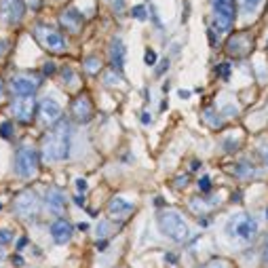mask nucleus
<instances>
[{
    "label": "nucleus",
    "mask_w": 268,
    "mask_h": 268,
    "mask_svg": "<svg viewBox=\"0 0 268 268\" xmlns=\"http://www.w3.org/2000/svg\"><path fill=\"white\" fill-rule=\"evenodd\" d=\"M203 118H205L211 127H216V129H218V127H222V121H216L218 116H216V112H214V110H205V112H203Z\"/></svg>",
    "instance_id": "obj_24"
},
{
    "label": "nucleus",
    "mask_w": 268,
    "mask_h": 268,
    "mask_svg": "<svg viewBox=\"0 0 268 268\" xmlns=\"http://www.w3.org/2000/svg\"><path fill=\"white\" fill-rule=\"evenodd\" d=\"M76 188H78V192H87V182H84V180H76Z\"/></svg>",
    "instance_id": "obj_32"
},
{
    "label": "nucleus",
    "mask_w": 268,
    "mask_h": 268,
    "mask_svg": "<svg viewBox=\"0 0 268 268\" xmlns=\"http://www.w3.org/2000/svg\"><path fill=\"white\" fill-rule=\"evenodd\" d=\"M108 209H110V214H112V216H121V214H129V211L133 209V205H131L129 201L121 199V196H114V199L110 201Z\"/></svg>",
    "instance_id": "obj_18"
},
{
    "label": "nucleus",
    "mask_w": 268,
    "mask_h": 268,
    "mask_svg": "<svg viewBox=\"0 0 268 268\" xmlns=\"http://www.w3.org/2000/svg\"><path fill=\"white\" fill-rule=\"evenodd\" d=\"M110 59H112V68H114V72H121L123 66H125V42L118 36H114L112 42H110Z\"/></svg>",
    "instance_id": "obj_16"
},
{
    "label": "nucleus",
    "mask_w": 268,
    "mask_h": 268,
    "mask_svg": "<svg viewBox=\"0 0 268 268\" xmlns=\"http://www.w3.org/2000/svg\"><path fill=\"white\" fill-rule=\"evenodd\" d=\"M262 258H264V262L268 264V239H266V245H264V253H262Z\"/></svg>",
    "instance_id": "obj_36"
},
{
    "label": "nucleus",
    "mask_w": 268,
    "mask_h": 268,
    "mask_svg": "<svg viewBox=\"0 0 268 268\" xmlns=\"http://www.w3.org/2000/svg\"><path fill=\"white\" fill-rule=\"evenodd\" d=\"M159 228H161V232L165 236H169L175 243L186 241L188 234H190L184 216H182L180 211H175V209H167V211H163V214L159 216Z\"/></svg>",
    "instance_id": "obj_2"
},
{
    "label": "nucleus",
    "mask_w": 268,
    "mask_h": 268,
    "mask_svg": "<svg viewBox=\"0 0 268 268\" xmlns=\"http://www.w3.org/2000/svg\"><path fill=\"white\" fill-rule=\"evenodd\" d=\"M11 110H13V114H15L21 123H30V121H32V116H34L36 104H34L32 97H17V100L13 102Z\"/></svg>",
    "instance_id": "obj_11"
},
{
    "label": "nucleus",
    "mask_w": 268,
    "mask_h": 268,
    "mask_svg": "<svg viewBox=\"0 0 268 268\" xmlns=\"http://www.w3.org/2000/svg\"><path fill=\"white\" fill-rule=\"evenodd\" d=\"M70 154V125L66 121H57L53 129L42 137V157L49 163L66 161Z\"/></svg>",
    "instance_id": "obj_1"
},
{
    "label": "nucleus",
    "mask_w": 268,
    "mask_h": 268,
    "mask_svg": "<svg viewBox=\"0 0 268 268\" xmlns=\"http://www.w3.org/2000/svg\"><path fill=\"white\" fill-rule=\"evenodd\" d=\"M13 262H15V266H21L23 264V258L21 256H15V258H13Z\"/></svg>",
    "instance_id": "obj_37"
},
{
    "label": "nucleus",
    "mask_w": 268,
    "mask_h": 268,
    "mask_svg": "<svg viewBox=\"0 0 268 268\" xmlns=\"http://www.w3.org/2000/svg\"><path fill=\"white\" fill-rule=\"evenodd\" d=\"M15 214L21 218V220H36L38 214H40V201L36 192L32 190H23L17 194L15 199Z\"/></svg>",
    "instance_id": "obj_7"
},
{
    "label": "nucleus",
    "mask_w": 268,
    "mask_h": 268,
    "mask_svg": "<svg viewBox=\"0 0 268 268\" xmlns=\"http://www.w3.org/2000/svg\"><path fill=\"white\" fill-rule=\"evenodd\" d=\"M0 15L7 19V23H19L25 15L23 0H0Z\"/></svg>",
    "instance_id": "obj_9"
},
{
    "label": "nucleus",
    "mask_w": 268,
    "mask_h": 268,
    "mask_svg": "<svg viewBox=\"0 0 268 268\" xmlns=\"http://www.w3.org/2000/svg\"><path fill=\"white\" fill-rule=\"evenodd\" d=\"M97 234H100V236H102V234H104V236L108 234V226H106V224H100V226H97Z\"/></svg>",
    "instance_id": "obj_34"
},
{
    "label": "nucleus",
    "mask_w": 268,
    "mask_h": 268,
    "mask_svg": "<svg viewBox=\"0 0 268 268\" xmlns=\"http://www.w3.org/2000/svg\"><path fill=\"white\" fill-rule=\"evenodd\" d=\"M218 76L228 78V76H230V66H228V64H220V66H218Z\"/></svg>",
    "instance_id": "obj_29"
},
{
    "label": "nucleus",
    "mask_w": 268,
    "mask_h": 268,
    "mask_svg": "<svg viewBox=\"0 0 268 268\" xmlns=\"http://www.w3.org/2000/svg\"><path fill=\"white\" fill-rule=\"evenodd\" d=\"M142 121L148 125V123H150V114H144V116H142Z\"/></svg>",
    "instance_id": "obj_45"
},
{
    "label": "nucleus",
    "mask_w": 268,
    "mask_h": 268,
    "mask_svg": "<svg viewBox=\"0 0 268 268\" xmlns=\"http://www.w3.org/2000/svg\"><path fill=\"white\" fill-rule=\"evenodd\" d=\"M214 7V25L220 32H228L234 21V0H211Z\"/></svg>",
    "instance_id": "obj_6"
},
{
    "label": "nucleus",
    "mask_w": 268,
    "mask_h": 268,
    "mask_svg": "<svg viewBox=\"0 0 268 268\" xmlns=\"http://www.w3.org/2000/svg\"><path fill=\"white\" fill-rule=\"evenodd\" d=\"M5 260V251H3V247H0V262Z\"/></svg>",
    "instance_id": "obj_46"
},
{
    "label": "nucleus",
    "mask_w": 268,
    "mask_h": 268,
    "mask_svg": "<svg viewBox=\"0 0 268 268\" xmlns=\"http://www.w3.org/2000/svg\"><path fill=\"white\" fill-rule=\"evenodd\" d=\"M45 74H55V64L53 62H47L45 64Z\"/></svg>",
    "instance_id": "obj_33"
},
{
    "label": "nucleus",
    "mask_w": 268,
    "mask_h": 268,
    "mask_svg": "<svg viewBox=\"0 0 268 268\" xmlns=\"http://www.w3.org/2000/svg\"><path fill=\"white\" fill-rule=\"evenodd\" d=\"M167 66H169V59H165V62L161 64V68L157 70V74H163V72H165V70H167Z\"/></svg>",
    "instance_id": "obj_35"
},
{
    "label": "nucleus",
    "mask_w": 268,
    "mask_h": 268,
    "mask_svg": "<svg viewBox=\"0 0 268 268\" xmlns=\"http://www.w3.org/2000/svg\"><path fill=\"white\" fill-rule=\"evenodd\" d=\"M199 190L201 192H209L211 190V177L209 175H205V177L199 180Z\"/></svg>",
    "instance_id": "obj_28"
},
{
    "label": "nucleus",
    "mask_w": 268,
    "mask_h": 268,
    "mask_svg": "<svg viewBox=\"0 0 268 268\" xmlns=\"http://www.w3.org/2000/svg\"><path fill=\"white\" fill-rule=\"evenodd\" d=\"M199 224H201V226H207L209 220H207V218H201V220H199Z\"/></svg>",
    "instance_id": "obj_40"
},
{
    "label": "nucleus",
    "mask_w": 268,
    "mask_h": 268,
    "mask_svg": "<svg viewBox=\"0 0 268 268\" xmlns=\"http://www.w3.org/2000/svg\"><path fill=\"white\" fill-rule=\"evenodd\" d=\"M165 260H167V262H175V256H169V253H167Z\"/></svg>",
    "instance_id": "obj_42"
},
{
    "label": "nucleus",
    "mask_w": 268,
    "mask_h": 268,
    "mask_svg": "<svg viewBox=\"0 0 268 268\" xmlns=\"http://www.w3.org/2000/svg\"><path fill=\"white\" fill-rule=\"evenodd\" d=\"M38 165H40V157H38V152L30 146H23L15 154V173L23 180L34 177L38 173Z\"/></svg>",
    "instance_id": "obj_4"
},
{
    "label": "nucleus",
    "mask_w": 268,
    "mask_h": 268,
    "mask_svg": "<svg viewBox=\"0 0 268 268\" xmlns=\"http://www.w3.org/2000/svg\"><path fill=\"white\" fill-rule=\"evenodd\" d=\"M226 51H228V55H232V57H245V55L251 51V40L243 34H236L228 40Z\"/></svg>",
    "instance_id": "obj_13"
},
{
    "label": "nucleus",
    "mask_w": 268,
    "mask_h": 268,
    "mask_svg": "<svg viewBox=\"0 0 268 268\" xmlns=\"http://www.w3.org/2000/svg\"><path fill=\"white\" fill-rule=\"evenodd\" d=\"M34 36H36V40L40 42V45L45 47L47 51H51V53H64L66 51L64 36L57 30H53L51 25H47V23H38L34 27Z\"/></svg>",
    "instance_id": "obj_5"
},
{
    "label": "nucleus",
    "mask_w": 268,
    "mask_h": 268,
    "mask_svg": "<svg viewBox=\"0 0 268 268\" xmlns=\"http://www.w3.org/2000/svg\"><path fill=\"white\" fill-rule=\"evenodd\" d=\"M13 241V230L11 228H0V245H7Z\"/></svg>",
    "instance_id": "obj_26"
},
{
    "label": "nucleus",
    "mask_w": 268,
    "mask_h": 268,
    "mask_svg": "<svg viewBox=\"0 0 268 268\" xmlns=\"http://www.w3.org/2000/svg\"><path fill=\"white\" fill-rule=\"evenodd\" d=\"M5 95V82H3V78H0V97Z\"/></svg>",
    "instance_id": "obj_39"
},
{
    "label": "nucleus",
    "mask_w": 268,
    "mask_h": 268,
    "mask_svg": "<svg viewBox=\"0 0 268 268\" xmlns=\"http://www.w3.org/2000/svg\"><path fill=\"white\" fill-rule=\"evenodd\" d=\"M11 135H13V125L9 121H5L3 125H0V137H3V139H11Z\"/></svg>",
    "instance_id": "obj_25"
},
{
    "label": "nucleus",
    "mask_w": 268,
    "mask_h": 268,
    "mask_svg": "<svg viewBox=\"0 0 268 268\" xmlns=\"http://www.w3.org/2000/svg\"><path fill=\"white\" fill-rule=\"evenodd\" d=\"M133 17H135V19H139V21H144V19L148 17L146 7H144V5H137V7H133Z\"/></svg>",
    "instance_id": "obj_27"
},
{
    "label": "nucleus",
    "mask_w": 268,
    "mask_h": 268,
    "mask_svg": "<svg viewBox=\"0 0 268 268\" xmlns=\"http://www.w3.org/2000/svg\"><path fill=\"white\" fill-rule=\"evenodd\" d=\"M51 236L57 245H66L70 241V236H72V226H70V222L68 220H55L51 224Z\"/></svg>",
    "instance_id": "obj_14"
},
{
    "label": "nucleus",
    "mask_w": 268,
    "mask_h": 268,
    "mask_svg": "<svg viewBox=\"0 0 268 268\" xmlns=\"http://www.w3.org/2000/svg\"><path fill=\"white\" fill-rule=\"evenodd\" d=\"M226 232H228V236H232L234 241H239V243H251L253 239H256V234H258V222H256L253 216L241 211V214H234L228 220Z\"/></svg>",
    "instance_id": "obj_3"
},
{
    "label": "nucleus",
    "mask_w": 268,
    "mask_h": 268,
    "mask_svg": "<svg viewBox=\"0 0 268 268\" xmlns=\"http://www.w3.org/2000/svg\"><path fill=\"white\" fill-rule=\"evenodd\" d=\"M76 205H78V207H82V205H84V203H82V196H76Z\"/></svg>",
    "instance_id": "obj_44"
},
{
    "label": "nucleus",
    "mask_w": 268,
    "mask_h": 268,
    "mask_svg": "<svg viewBox=\"0 0 268 268\" xmlns=\"http://www.w3.org/2000/svg\"><path fill=\"white\" fill-rule=\"evenodd\" d=\"M11 91L17 97H32L38 91V78H34L32 74H19L13 76L11 80Z\"/></svg>",
    "instance_id": "obj_8"
},
{
    "label": "nucleus",
    "mask_w": 268,
    "mask_h": 268,
    "mask_svg": "<svg viewBox=\"0 0 268 268\" xmlns=\"http://www.w3.org/2000/svg\"><path fill=\"white\" fill-rule=\"evenodd\" d=\"M30 7L32 9H40V0H30Z\"/></svg>",
    "instance_id": "obj_38"
},
{
    "label": "nucleus",
    "mask_w": 268,
    "mask_h": 268,
    "mask_svg": "<svg viewBox=\"0 0 268 268\" xmlns=\"http://www.w3.org/2000/svg\"><path fill=\"white\" fill-rule=\"evenodd\" d=\"M123 5H125V0H116V9H118V11L123 9Z\"/></svg>",
    "instance_id": "obj_43"
},
{
    "label": "nucleus",
    "mask_w": 268,
    "mask_h": 268,
    "mask_svg": "<svg viewBox=\"0 0 268 268\" xmlns=\"http://www.w3.org/2000/svg\"><path fill=\"white\" fill-rule=\"evenodd\" d=\"M38 114H40V121L47 123V125H55L59 118H62V106L57 100H53V97H47V100H42L40 106H38Z\"/></svg>",
    "instance_id": "obj_10"
},
{
    "label": "nucleus",
    "mask_w": 268,
    "mask_h": 268,
    "mask_svg": "<svg viewBox=\"0 0 268 268\" xmlns=\"http://www.w3.org/2000/svg\"><path fill=\"white\" fill-rule=\"evenodd\" d=\"M188 95H190V93H188V91H184V89L180 91V97H182V100H184V97H188Z\"/></svg>",
    "instance_id": "obj_41"
},
{
    "label": "nucleus",
    "mask_w": 268,
    "mask_h": 268,
    "mask_svg": "<svg viewBox=\"0 0 268 268\" xmlns=\"http://www.w3.org/2000/svg\"><path fill=\"white\" fill-rule=\"evenodd\" d=\"M62 76H64V80L66 82H70V84H72V87H76V84H78V80H76V74H74V70L72 68H64V72H62Z\"/></svg>",
    "instance_id": "obj_23"
},
{
    "label": "nucleus",
    "mask_w": 268,
    "mask_h": 268,
    "mask_svg": "<svg viewBox=\"0 0 268 268\" xmlns=\"http://www.w3.org/2000/svg\"><path fill=\"white\" fill-rule=\"evenodd\" d=\"M232 173L236 175V177H251L253 173V165H249L247 161H239L234 167H232Z\"/></svg>",
    "instance_id": "obj_20"
},
{
    "label": "nucleus",
    "mask_w": 268,
    "mask_h": 268,
    "mask_svg": "<svg viewBox=\"0 0 268 268\" xmlns=\"http://www.w3.org/2000/svg\"><path fill=\"white\" fill-rule=\"evenodd\" d=\"M47 207L51 214L55 216H64V211H66V196L59 188H49L47 190Z\"/></svg>",
    "instance_id": "obj_15"
},
{
    "label": "nucleus",
    "mask_w": 268,
    "mask_h": 268,
    "mask_svg": "<svg viewBox=\"0 0 268 268\" xmlns=\"http://www.w3.org/2000/svg\"><path fill=\"white\" fill-rule=\"evenodd\" d=\"M84 68H87L89 74H95V72H100L102 62L97 59V57H87V59H84Z\"/></svg>",
    "instance_id": "obj_21"
},
{
    "label": "nucleus",
    "mask_w": 268,
    "mask_h": 268,
    "mask_svg": "<svg viewBox=\"0 0 268 268\" xmlns=\"http://www.w3.org/2000/svg\"><path fill=\"white\" fill-rule=\"evenodd\" d=\"M72 116L78 123H89L93 118V104L87 95H78L72 104Z\"/></svg>",
    "instance_id": "obj_12"
},
{
    "label": "nucleus",
    "mask_w": 268,
    "mask_h": 268,
    "mask_svg": "<svg viewBox=\"0 0 268 268\" xmlns=\"http://www.w3.org/2000/svg\"><path fill=\"white\" fill-rule=\"evenodd\" d=\"M59 21L64 27H68V32H78V27L82 25V15L76 9H66V11H62Z\"/></svg>",
    "instance_id": "obj_17"
},
{
    "label": "nucleus",
    "mask_w": 268,
    "mask_h": 268,
    "mask_svg": "<svg viewBox=\"0 0 268 268\" xmlns=\"http://www.w3.org/2000/svg\"><path fill=\"white\" fill-rule=\"evenodd\" d=\"M262 3L264 0H239V9H241L243 15H256Z\"/></svg>",
    "instance_id": "obj_19"
},
{
    "label": "nucleus",
    "mask_w": 268,
    "mask_h": 268,
    "mask_svg": "<svg viewBox=\"0 0 268 268\" xmlns=\"http://www.w3.org/2000/svg\"><path fill=\"white\" fill-rule=\"evenodd\" d=\"M144 59H146V64H148V66H154V62H157V53L148 49V51H146V57H144Z\"/></svg>",
    "instance_id": "obj_30"
},
{
    "label": "nucleus",
    "mask_w": 268,
    "mask_h": 268,
    "mask_svg": "<svg viewBox=\"0 0 268 268\" xmlns=\"http://www.w3.org/2000/svg\"><path fill=\"white\" fill-rule=\"evenodd\" d=\"M260 157H262V161H264V165H268V144H264V146L260 148Z\"/></svg>",
    "instance_id": "obj_31"
},
{
    "label": "nucleus",
    "mask_w": 268,
    "mask_h": 268,
    "mask_svg": "<svg viewBox=\"0 0 268 268\" xmlns=\"http://www.w3.org/2000/svg\"><path fill=\"white\" fill-rule=\"evenodd\" d=\"M201 268H230V262L224 260V258H214V260H209L207 264H203Z\"/></svg>",
    "instance_id": "obj_22"
}]
</instances>
